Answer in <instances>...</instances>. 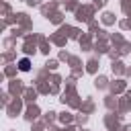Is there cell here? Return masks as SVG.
Wrapping results in <instances>:
<instances>
[{
    "label": "cell",
    "mask_w": 131,
    "mask_h": 131,
    "mask_svg": "<svg viewBox=\"0 0 131 131\" xmlns=\"http://www.w3.org/2000/svg\"><path fill=\"white\" fill-rule=\"evenodd\" d=\"M18 68H20L23 72H27V70H29V59H20V63H18Z\"/></svg>",
    "instance_id": "cell-1"
}]
</instances>
